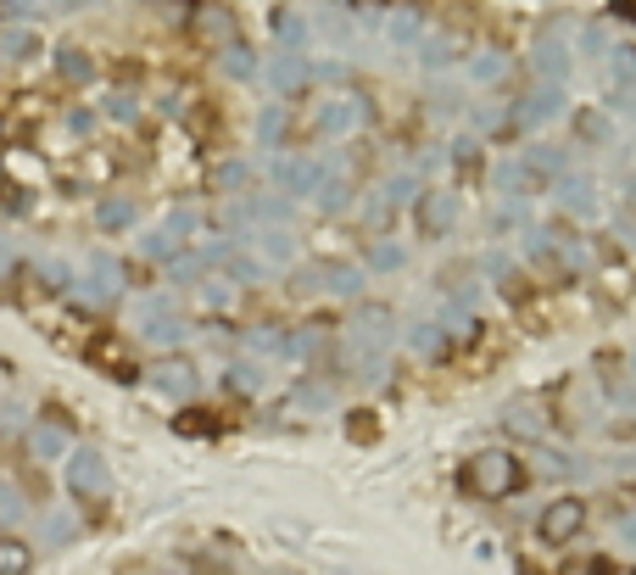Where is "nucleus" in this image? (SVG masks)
Masks as SVG:
<instances>
[{"label":"nucleus","instance_id":"1","mask_svg":"<svg viewBox=\"0 0 636 575\" xmlns=\"http://www.w3.org/2000/svg\"><path fill=\"white\" fill-rule=\"evenodd\" d=\"M519 481H525V469H519V458H508V453H480V458H469V469H464V487H469V492H485V498H508Z\"/></svg>","mask_w":636,"mask_h":575},{"label":"nucleus","instance_id":"2","mask_svg":"<svg viewBox=\"0 0 636 575\" xmlns=\"http://www.w3.org/2000/svg\"><path fill=\"white\" fill-rule=\"evenodd\" d=\"M586 525V503H575V498H559L548 514H542V542H569L575 531Z\"/></svg>","mask_w":636,"mask_h":575},{"label":"nucleus","instance_id":"3","mask_svg":"<svg viewBox=\"0 0 636 575\" xmlns=\"http://www.w3.org/2000/svg\"><path fill=\"white\" fill-rule=\"evenodd\" d=\"M575 134L586 146H609V118L603 112H575Z\"/></svg>","mask_w":636,"mask_h":575},{"label":"nucleus","instance_id":"4","mask_svg":"<svg viewBox=\"0 0 636 575\" xmlns=\"http://www.w3.org/2000/svg\"><path fill=\"white\" fill-rule=\"evenodd\" d=\"M553 112H559V84H542V89H536L530 101H525V118L542 123V118H553Z\"/></svg>","mask_w":636,"mask_h":575},{"label":"nucleus","instance_id":"5","mask_svg":"<svg viewBox=\"0 0 636 575\" xmlns=\"http://www.w3.org/2000/svg\"><path fill=\"white\" fill-rule=\"evenodd\" d=\"M419 218H424V229H430V235H435V229H447V218H453V202H447V196H424Z\"/></svg>","mask_w":636,"mask_h":575},{"label":"nucleus","instance_id":"6","mask_svg":"<svg viewBox=\"0 0 636 575\" xmlns=\"http://www.w3.org/2000/svg\"><path fill=\"white\" fill-rule=\"evenodd\" d=\"M536 68H542L548 79H559L564 73V51H559V45H542V51H536Z\"/></svg>","mask_w":636,"mask_h":575},{"label":"nucleus","instance_id":"7","mask_svg":"<svg viewBox=\"0 0 636 575\" xmlns=\"http://www.w3.org/2000/svg\"><path fill=\"white\" fill-rule=\"evenodd\" d=\"M564 202L586 213V207H592V184H586V179H575V184H564Z\"/></svg>","mask_w":636,"mask_h":575},{"label":"nucleus","instance_id":"8","mask_svg":"<svg viewBox=\"0 0 636 575\" xmlns=\"http://www.w3.org/2000/svg\"><path fill=\"white\" fill-rule=\"evenodd\" d=\"M614 79H620V84H631V79H636V51H625V45L614 51Z\"/></svg>","mask_w":636,"mask_h":575},{"label":"nucleus","instance_id":"9","mask_svg":"<svg viewBox=\"0 0 636 575\" xmlns=\"http://www.w3.org/2000/svg\"><path fill=\"white\" fill-rule=\"evenodd\" d=\"M475 73H480V79H497V73H503V62H497V57H480V62H475Z\"/></svg>","mask_w":636,"mask_h":575},{"label":"nucleus","instance_id":"10","mask_svg":"<svg viewBox=\"0 0 636 575\" xmlns=\"http://www.w3.org/2000/svg\"><path fill=\"white\" fill-rule=\"evenodd\" d=\"M614 12L620 17H636V0H614Z\"/></svg>","mask_w":636,"mask_h":575}]
</instances>
